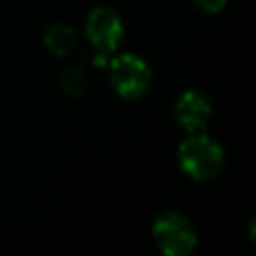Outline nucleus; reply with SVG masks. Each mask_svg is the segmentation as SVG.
Listing matches in <instances>:
<instances>
[{"instance_id":"nucleus-5","label":"nucleus","mask_w":256,"mask_h":256,"mask_svg":"<svg viewBox=\"0 0 256 256\" xmlns=\"http://www.w3.org/2000/svg\"><path fill=\"white\" fill-rule=\"evenodd\" d=\"M174 112L178 124L192 134V132H200L208 124L212 114V104L206 98V94H202L200 90H186L178 96Z\"/></svg>"},{"instance_id":"nucleus-8","label":"nucleus","mask_w":256,"mask_h":256,"mask_svg":"<svg viewBox=\"0 0 256 256\" xmlns=\"http://www.w3.org/2000/svg\"><path fill=\"white\" fill-rule=\"evenodd\" d=\"M202 12H206V14H216V12H220L224 6H226V2L228 0H192Z\"/></svg>"},{"instance_id":"nucleus-2","label":"nucleus","mask_w":256,"mask_h":256,"mask_svg":"<svg viewBox=\"0 0 256 256\" xmlns=\"http://www.w3.org/2000/svg\"><path fill=\"white\" fill-rule=\"evenodd\" d=\"M110 66V82L114 90L126 100L142 98L152 84V70L144 58L136 54H118L108 62Z\"/></svg>"},{"instance_id":"nucleus-4","label":"nucleus","mask_w":256,"mask_h":256,"mask_svg":"<svg viewBox=\"0 0 256 256\" xmlns=\"http://www.w3.org/2000/svg\"><path fill=\"white\" fill-rule=\"evenodd\" d=\"M86 36L98 52H114L124 40L122 18L112 8L98 6L86 18Z\"/></svg>"},{"instance_id":"nucleus-1","label":"nucleus","mask_w":256,"mask_h":256,"mask_svg":"<svg viewBox=\"0 0 256 256\" xmlns=\"http://www.w3.org/2000/svg\"><path fill=\"white\" fill-rule=\"evenodd\" d=\"M178 164L192 180H210L224 168V150L214 138L192 132L178 148Z\"/></svg>"},{"instance_id":"nucleus-7","label":"nucleus","mask_w":256,"mask_h":256,"mask_svg":"<svg viewBox=\"0 0 256 256\" xmlns=\"http://www.w3.org/2000/svg\"><path fill=\"white\" fill-rule=\"evenodd\" d=\"M62 84H64V90H68L70 94H78L82 92L84 88V72L80 68H68L64 74H62Z\"/></svg>"},{"instance_id":"nucleus-3","label":"nucleus","mask_w":256,"mask_h":256,"mask_svg":"<svg viewBox=\"0 0 256 256\" xmlns=\"http://www.w3.org/2000/svg\"><path fill=\"white\" fill-rule=\"evenodd\" d=\"M156 246L166 256H186L196 246V232L186 216L180 212H162L152 226Z\"/></svg>"},{"instance_id":"nucleus-6","label":"nucleus","mask_w":256,"mask_h":256,"mask_svg":"<svg viewBox=\"0 0 256 256\" xmlns=\"http://www.w3.org/2000/svg\"><path fill=\"white\" fill-rule=\"evenodd\" d=\"M44 44L46 48L56 54V56H66L74 50L76 46V34L68 24H52L46 32H44Z\"/></svg>"}]
</instances>
